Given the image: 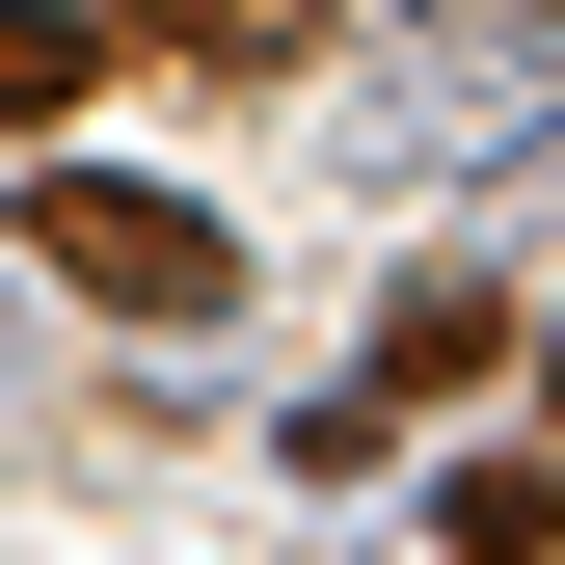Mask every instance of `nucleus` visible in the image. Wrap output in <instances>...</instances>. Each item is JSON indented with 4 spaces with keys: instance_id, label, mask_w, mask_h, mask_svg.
I'll return each mask as SVG.
<instances>
[{
    "instance_id": "obj_1",
    "label": "nucleus",
    "mask_w": 565,
    "mask_h": 565,
    "mask_svg": "<svg viewBox=\"0 0 565 565\" xmlns=\"http://www.w3.org/2000/svg\"><path fill=\"white\" fill-rule=\"evenodd\" d=\"M28 243H54V297H108V323H216V297H243V243L189 216V189H108V162H54Z\"/></svg>"
},
{
    "instance_id": "obj_2",
    "label": "nucleus",
    "mask_w": 565,
    "mask_h": 565,
    "mask_svg": "<svg viewBox=\"0 0 565 565\" xmlns=\"http://www.w3.org/2000/svg\"><path fill=\"white\" fill-rule=\"evenodd\" d=\"M484 350H512V297H484V269H404V297H377V377H350V404H323V431H297V458L350 484V458H377V431H404V404H458V377H484Z\"/></svg>"
},
{
    "instance_id": "obj_3",
    "label": "nucleus",
    "mask_w": 565,
    "mask_h": 565,
    "mask_svg": "<svg viewBox=\"0 0 565 565\" xmlns=\"http://www.w3.org/2000/svg\"><path fill=\"white\" fill-rule=\"evenodd\" d=\"M108 28H135V54H189V82H297L323 0H108Z\"/></svg>"
},
{
    "instance_id": "obj_4",
    "label": "nucleus",
    "mask_w": 565,
    "mask_h": 565,
    "mask_svg": "<svg viewBox=\"0 0 565 565\" xmlns=\"http://www.w3.org/2000/svg\"><path fill=\"white\" fill-rule=\"evenodd\" d=\"M431 539H458V565H565V458H458Z\"/></svg>"
},
{
    "instance_id": "obj_5",
    "label": "nucleus",
    "mask_w": 565,
    "mask_h": 565,
    "mask_svg": "<svg viewBox=\"0 0 565 565\" xmlns=\"http://www.w3.org/2000/svg\"><path fill=\"white\" fill-rule=\"evenodd\" d=\"M82 82H108V28H82V0H0V135H54Z\"/></svg>"
},
{
    "instance_id": "obj_6",
    "label": "nucleus",
    "mask_w": 565,
    "mask_h": 565,
    "mask_svg": "<svg viewBox=\"0 0 565 565\" xmlns=\"http://www.w3.org/2000/svg\"><path fill=\"white\" fill-rule=\"evenodd\" d=\"M539 404H565V323H539Z\"/></svg>"
}]
</instances>
